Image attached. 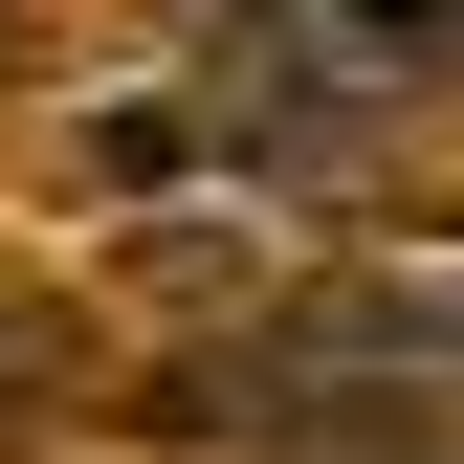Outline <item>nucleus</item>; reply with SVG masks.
Returning a JSON list of instances; mask_svg holds the SVG:
<instances>
[{
  "instance_id": "1",
  "label": "nucleus",
  "mask_w": 464,
  "mask_h": 464,
  "mask_svg": "<svg viewBox=\"0 0 464 464\" xmlns=\"http://www.w3.org/2000/svg\"><path fill=\"white\" fill-rule=\"evenodd\" d=\"M67 398H89V332L44 310V287H0V442H44Z\"/></svg>"
}]
</instances>
